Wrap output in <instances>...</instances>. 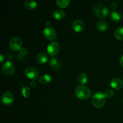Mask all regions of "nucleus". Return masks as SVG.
<instances>
[{"instance_id": "f257e3e1", "label": "nucleus", "mask_w": 123, "mask_h": 123, "mask_svg": "<svg viewBox=\"0 0 123 123\" xmlns=\"http://www.w3.org/2000/svg\"><path fill=\"white\" fill-rule=\"evenodd\" d=\"M76 96L81 100L88 99L91 96V91L90 88L83 85H79L76 88Z\"/></svg>"}, {"instance_id": "f03ea898", "label": "nucleus", "mask_w": 123, "mask_h": 123, "mask_svg": "<svg viewBox=\"0 0 123 123\" xmlns=\"http://www.w3.org/2000/svg\"><path fill=\"white\" fill-rule=\"evenodd\" d=\"M93 10L97 16L100 18H104L108 14L109 11L106 6L102 3L97 2L93 6Z\"/></svg>"}, {"instance_id": "7ed1b4c3", "label": "nucleus", "mask_w": 123, "mask_h": 123, "mask_svg": "<svg viewBox=\"0 0 123 123\" xmlns=\"http://www.w3.org/2000/svg\"><path fill=\"white\" fill-rule=\"evenodd\" d=\"M92 103L96 108H102L105 103V96L102 92H97L92 96Z\"/></svg>"}, {"instance_id": "20e7f679", "label": "nucleus", "mask_w": 123, "mask_h": 123, "mask_svg": "<svg viewBox=\"0 0 123 123\" xmlns=\"http://www.w3.org/2000/svg\"><path fill=\"white\" fill-rule=\"evenodd\" d=\"M2 71L6 75L11 76L14 74L15 72V67L11 61H7L2 64Z\"/></svg>"}, {"instance_id": "39448f33", "label": "nucleus", "mask_w": 123, "mask_h": 123, "mask_svg": "<svg viewBox=\"0 0 123 123\" xmlns=\"http://www.w3.org/2000/svg\"><path fill=\"white\" fill-rule=\"evenodd\" d=\"M60 44L56 42H50L47 47V51H48V54L52 56L57 55L60 51Z\"/></svg>"}, {"instance_id": "423d86ee", "label": "nucleus", "mask_w": 123, "mask_h": 123, "mask_svg": "<svg viewBox=\"0 0 123 123\" xmlns=\"http://www.w3.org/2000/svg\"><path fill=\"white\" fill-rule=\"evenodd\" d=\"M22 42L21 39L18 37H13V38H11L9 42L10 48L14 51L20 50L22 48Z\"/></svg>"}, {"instance_id": "0eeeda50", "label": "nucleus", "mask_w": 123, "mask_h": 123, "mask_svg": "<svg viewBox=\"0 0 123 123\" xmlns=\"http://www.w3.org/2000/svg\"><path fill=\"white\" fill-rule=\"evenodd\" d=\"M25 74L28 78L35 80L38 79L39 76V72L36 68L32 67H29L25 69Z\"/></svg>"}, {"instance_id": "6e6552de", "label": "nucleus", "mask_w": 123, "mask_h": 123, "mask_svg": "<svg viewBox=\"0 0 123 123\" xmlns=\"http://www.w3.org/2000/svg\"><path fill=\"white\" fill-rule=\"evenodd\" d=\"M43 34L44 37L49 40H55L57 37V34L55 30L50 26H46L43 30Z\"/></svg>"}, {"instance_id": "1a4fd4ad", "label": "nucleus", "mask_w": 123, "mask_h": 123, "mask_svg": "<svg viewBox=\"0 0 123 123\" xmlns=\"http://www.w3.org/2000/svg\"><path fill=\"white\" fill-rule=\"evenodd\" d=\"M1 101L6 105H10L14 101V96L10 91H5L2 96Z\"/></svg>"}, {"instance_id": "9d476101", "label": "nucleus", "mask_w": 123, "mask_h": 123, "mask_svg": "<svg viewBox=\"0 0 123 123\" xmlns=\"http://www.w3.org/2000/svg\"><path fill=\"white\" fill-rule=\"evenodd\" d=\"M72 27L73 30L76 32H81L85 28V24L82 20L80 19H76L73 22Z\"/></svg>"}, {"instance_id": "9b49d317", "label": "nucleus", "mask_w": 123, "mask_h": 123, "mask_svg": "<svg viewBox=\"0 0 123 123\" xmlns=\"http://www.w3.org/2000/svg\"><path fill=\"white\" fill-rule=\"evenodd\" d=\"M110 85L115 90H120L123 86V82L121 79L118 78H114L110 82Z\"/></svg>"}, {"instance_id": "f8f14e48", "label": "nucleus", "mask_w": 123, "mask_h": 123, "mask_svg": "<svg viewBox=\"0 0 123 123\" xmlns=\"http://www.w3.org/2000/svg\"><path fill=\"white\" fill-rule=\"evenodd\" d=\"M110 18L114 22H119L122 19L123 15L121 13H120L119 11L112 10L110 13Z\"/></svg>"}, {"instance_id": "ddd939ff", "label": "nucleus", "mask_w": 123, "mask_h": 123, "mask_svg": "<svg viewBox=\"0 0 123 123\" xmlns=\"http://www.w3.org/2000/svg\"><path fill=\"white\" fill-rule=\"evenodd\" d=\"M49 66L54 70L59 69L61 67V62L59 59L52 58L50 60L49 62Z\"/></svg>"}, {"instance_id": "4468645a", "label": "nucleus", "mask_w": 123, "mask_h": 123, "mask_svg": "<svg viewBox=\"0 0 123 123\" xmlns=\"http://www.w3.org/2000/svg\"><path fill=\"white\" fill-rule=\"evenodd\" d=\"M36 60L39 64H44L48 61V55L44 52H41L37 55Z\"/></svg>"}, {"instance_id": "2eb2a0df", "label": "nucleus", "mask_w": 123, "mask_h": 123, "mask_svg": "<svg viewBox=\"0 0 123 123\" xmlns=\"http://www.w3.org/2000/svg\"><path fill=\"white\" fill-rule=\"evenodd\" d=\"M53 16L56 20H61L65 17V12L61 9L55 10L53 12Z\"/></svg>"}, {"instance_id": "dca6fc26", "label": "nucleus", "mask_w": 123, "mask_h": 123, "mask_svg": "<svg viewBox=\"0 0 123 123\" xmlns=\"http://www.w3.org/2000/svg\"><path fill=\"white\" fill-rule=\"evenodd\" d=\"M37 3L34 0H26L24 2V6L28 10H33L37 7Z\"/></svg>"}, {"instance_id": "f3484780", "label": "nucleus", "mask_w": 123, "mask_h": 123, "mask_svg": "<svg viewBox=\"0 0 123 123\" xmlns=\"http://www.w3.org/2000/svg\"><path fill=\"white\" fill-rule=\"evenodd\" d=\"M52 80V76L50 74H45L39 78V82L42 84H47Z\"/></svg>"}, {"instance_id": "a211bd4d", "label": "nucleus", "mask_w": 123, "mask_h": 123, "mask_svg": "<svg viewBox=\"0 0 123 123\" xmlns=\"http://www.w3.org/2000/svg\"><path fill=\"white\" fill-rule=\"evenodd\" d=\"M77 80H78V83H79L81 85H84V84H86L88 80L87 75L84 73H80L77 77Z\"/></svg>"}, {"instance_id": "6ab92c4d", "label": "nucleus", "mask_w": 123, "mask_h": 123, "mask_svg": "<svg viewBox=\"0 0 123 123\" xmlns=\"http://www.w3.org/2000/svg\"><path fill=\"white\" fill-rule=\"evenodd\" d=\"M114 36L115 38L119 40H123V27H119L115 30L114 32Z\"/></svg>"}, {"instance_id": "aec40b11", "label": "nucleus", "mask_w": 123, "mask_h": 123, "mask_svg": "<svg viewBox=\"0 0 123 123\" xmlns=\"http://www.w3.org/2000/svg\"><path fill=\"white\" fill-rule=\"evenodd\" d=\"M97 29L100 31H105L108 28V24H107L106 22L105 21V20H100L97 23Z\"/></svg>"}, {"instance_id": "412c9836", "label": "nucleus", "mask_w": 123, "mask_h": 123, "mask_svg": "<svg viewBox=\"0 0 123 123\" xmlns=\"http://www.w3.org/2000/svg\"><path fill=\"white\" fill-rule=\"evenodd\" d=\"M56 5L60 7L64 8L67 7L70 4L69 0H57L56 1Z\"/></svg>"}, {"instance_id": "4be33fe9", "label": "nucleus", "mask_w": 123, "mask_h": 123, "mask_svg": "<svg viewBox=\"0 0 123 123\" xmlns=\"http://www.w3.org/2000/svg\"><path fill=\"white\" fill-rule=\"evenodd\" d=\"M22 94L23 96L25 98H27V97H30V90L27 86H24L22 88Z\"/></svg>"}, {"instance_id": "5701e85b", "label": "nucleus", "mask_w": 123, "mask_h": 123, "mask_svg": "<svg viewBox=\"0 0 123 123\" xmlns=\"http://www.w3.org/2000/svg\"><path fill=\"white\" fill-rule=\"evenodd\" d=\"M104 94H105V97H106V98H112V97H113V96H114V92L112 90H107L105 92Z\"/></svg>"}, {"instance_id": "b1692460", "label": "nucleus", "mask_w": 123, "mask_h": 123, "mask_svg": "<svg viewBox=\"0 0 123 123\" xmlns=\"http://www.w3.org/2000/svg\"><path fill=\"white\" fill-rule=\"evenodd\" d=\"M28 53V49H26V48H22L21 49H20V54H22V55H26Z\"/></svg>"}, {"instance_id": "393cba45", "label": "nucleus", "mask_w": 123, "mask_h": 123, "mask_svg": "<svg viewBox=\"0 0 123 123\" xmlns=\"http://www.w3.org/2000/svg\"><path fill=\"white\" fill-rule=\"evenodd\" d=\"M111 6V8H112L113 10H115L117 8V3L115 1H113V2H112Z\"/></svg>"}, {"instance_id": "a878e982", "label": "nucleus", "mask_w": 123, "mask_h": 123, "mask_svg": "<svg viewBox=\"0 0 123 123\" xmlns=\"http://www.w3.org/2000/svg\"><path fill=\"white\" fill-rule=\"evenodd\" d=\"M30 86L31 87H35L36 86V82L35 80H32V81L30 82Z\"/></svg>"}, {"instance_id": "bb28decb", "label": "nucleus", "mask_w": 123, "mask_h": 123, "mask_svg": "<svg viewBox=\"0 0 123 123\" xmlns=\"http://www.w3.org/2000/svg\"><path fill=\"white\" fill-rule=\"evenodd\" d=\"M5 58V56H4V55L2 54H1L0 55V61H1V62H2V61H4Z\"/></svg>"}, {"instance_id": "cd10ccee", "label": "nucleus", "mask_w": 123, "mask_h": 123, "mask_svg": "<svg viewBox=\"0 0 123 123\" xmlns=\"http://www.w3.org/2000/svg\"><path fill=\"white\" fill-rule=\"evenodd\" d=\"M120 64L122 67H123V55L120 58Z\"/></svg>"}, {"instance_id": "c85d7f7f", "label": "nucleus", "mask_w": 123, "mask_h": 123, "mask_svg": "<svg viewBox=\"0 0 123 123\" xmlns=\"http://www.w3.org/2000/svg\"></svg>"}]
</instances>
